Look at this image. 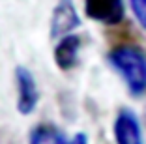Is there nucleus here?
<instances>
[{"label": "nucleus", "mask_w": 146, "mask_h": 144, "mask_svg": "<svg viewBox=\"0 0 146 144\" xmlns=\"http://www.w3.org/2000/svg\"><path fill=\"white\" fill-rule=\"evenodd\" d=\"M109 62L122 75L133 96H141L142 92H146V54L139 47H114L109 52Z\"/></svg>", "instance_id": "f257e3e1"}, {"label": "nucleus", "mask_w": 146, "mask_h": 144, "mask_svg": "<svg viewBox=\"0 0 146 144\" xmlns=\"http://www.w3.org/2000/svg\"><path fill=\"white\" fill-rule=\"evenodd\" d=\"M15 82H17V110L21 114H32L39 101V90L30 69L15 68Z\"/></svg>", "instance_id": "f03ea898"}, {"label": "nucleus", "mask_w": 146, "mask_h": 144, "mask_svg": "<svg viewBox=\"0 0 146 144\" xmlns=\"http://www.w3.org/2000/svg\"><path fill=\"white\" fill-rule=\"evenodd\" d=\"M84 11L92 21L101 25H120L124 21V0H84Z\"/></svg>", "instance_id": "7ed1b4c3"}, {"label": "nucleus", "mask_w": 146, "mask_h": 144, "mask_svg": "<svg viewBox=\"0 0 146 144\" xmlns=\"http://www.w3.org/2000/svg\"><path fill=\"white\" fill-rule=\"evenodd\" d=\"M79 25H81V19L73 0H58L51 17V38L69 36V32L75 30Z\"/></svg>", "instance_id": "20e7f679"}, {"label": "nucleus", "mask_w": 146, "mask_h": 144, "mask_svg": "<svg viewBox=\"0 0 146 144\" xmlns=\"http://www.w3.org/2000/svg\"><path fill=\"white\" fill-rule=\"evenodd\" d=\"M116 144H144L141 133V123L133 110L122 109L114 120Z\"/></svg>", "instance_id": "39448f33"}, {"label": "nucleus", "mask_w": 146, "mask_h": 144, "mask_svg": "<svg viewBox=\"0 0 146 144\" xmlns=\"http://www.w3.org/2000/svg\"><path fill=\"white\" fill-rule=\"evenodd\" d=\"M79 51H81V38L75 36V34L64 36V38L58 41L56 49H54V62H56V66H58L62 71L73 69L75 66H77Z\"/></svg>", "instance_id": "423d86ee"}, {"label": "nucleus", "mask_w": 146, "mask_h": 144, "mask_svg": "<svg viewBox=\"0 0 146 144\" xmlns=\"http://www.w3.org/2000/svg\"><path fill=\"white\" fill-rule=\"evenodd\" d=\"M30 144H66L62 133L54 125L43 123L38 125L30 135Z\"/></svg>", "instance_id": "0eeeda50"}, {"label": "nucleus", "mask_w": 146, "mask_h": 144, "mask_svg": "<svg viewBox=\"0 0 146 144\" xmlns=\"http://www.w3.org/2000/svg\"><path fill=\"white\" fill-rule=\"evenodd\" d=\"M129 4H131V9H133L139 25L146 30V0H129Z\"/></svg>", "instance_id": "6e6552de"}, {"label": "nucleus", "mask_w": 146, "mask_h": 144, "mask_svg": "<svg viewBox=\"0 0 146 144\" xmlns=\"http://www.w3.org/2000/svg\"><path fill=\"white\" fill-rule=\"evenodd\" d=\"M66 144H88V137H86L84 133H77V135L73 137L69 142H66Z\"/></svg>", "instance_id": "1a4fd4ad"}]
</instances>
